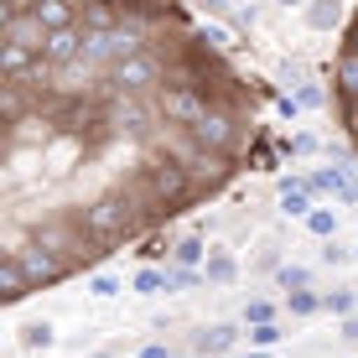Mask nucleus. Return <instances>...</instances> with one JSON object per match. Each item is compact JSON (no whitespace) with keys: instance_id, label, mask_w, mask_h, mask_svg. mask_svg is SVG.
I'll return each instance as SVG.
<instances>
[{"instance_id":"nucleus-1","label":"nucleus","mask_w":358,"mask_h":358,"mask_svg":"<svg viewBox=\"0 0 358 358\" xmlns=\"http://www.w3.org/2000/svg\"><path fill=\"white\" fill-rule=\"evenodd\" d=\"M234 343H239V327L234 322H213V327L192 332V358H229Z\"/></svg>"},{"instance_id":"nucleus-2","label":"nucleus","mask_w":358,"mask_h":358,"mask_svg":"<svg viewBox=\"0 0 358 358\" xmlns=\"http://www.w3.org/2000/svg\"><path fill=\"white\" fill-rule=\"evenodd\" d=\"M78 57H83V27L52 31L47 47H42V63H52V68H68V63H78Z\"/></svg>"},{"instance_id":"nucleus-3","label":"nucleus","mask_w":358,"mask_h":358,"mask_svg":"<svg viewBox=\"0 0 358 358\" xmlns=\"http://www.w3.org/2000/svg\"><path fill=\"white\" fill-rule=\"evenodd\" d=\"M312 192H327V197H338V203H358V182L348 177V166H317Z\"/></svg>"},{"instance_id":"nucleus-4","label":"nucleus","mask_w":358,"mask_h":358,"mask_svg":"<svg viewBox=\"0 0 358 358\" xmlns=\"http://www.w3.org/2000/svg\"><path fill=\"white\" fill-rule=\"evenodd\" d=\"M203 280L208 286H234V280H239V260H234L229 250H213L203 260Z\"/></svg>"},{"instance_id":"nucleus-5","label":"nucleus","mask_w":358,"mask_h":358,"mask_svg":"<svg viewBox=\"0 0 358 358\" xmlns=\"http://www.w3.org/2000/svg\"><path fill=\"white\" fill-rule=\"evenodd\" d=\"M27 296H31V286H27V275H21V265L6 260V270H0V301L16 306V301H27Z\"/></svg>"},{"instance_id":"nucleus-6","label":"nucleus","mask_w":358,"mask_h":358,"mask_svg":"<svg viewBox=\"0 0 358 358\" xmlns=\"http://www.w3.org/2000/svg\"><path fill=\"white\" fill-rule=\"evenodd\" d=\"M332 83H338V99H358V52H343V57H338Z\"/></svg>"},{"instance_id":"nucleus-7","label":"nucleus","mask_w":358,"mask_h":358,"mask_svg":"<svg viewBox=\"0 0 358 358\" xmlns=\"http://www.w3.org/2000/svg\"><path fill=\"white\" fill-rule=\"evenodd\" d=\"M130 291L135 296H162L166 291V265H141L135 280H130Z\"/></svg>"},{"instance_id":"nucleus-8","label":"nucleus","mask_w":358,"mask_h":358,"mask_svg":"<svg viewBox=\"0 0 358 358\" xmlns=\"http://www.w3.org/2000/svg\"><path fill=\"white\" fill-rule=\"evenodd\" d=\"M306 234H312V239H338V208H312V213H306Z\"/></svg>"},{"instance_id":"nucleus-9","label":"nucleus","mask_w":358,"mask_h":358,"mask_svg":"<svg viewBox=\"0 0 358 358\" xmlns=\"http://www.w3.org/2000/svg\"><path fill=\"white\" fill-rule=\"evenodd\" d=\"M208 255H213V250H208L197 234H187V239H177V250H171V265H192V270H197Z\"/></svg>"},{"instance_id":"nucleus-10","label":"nucleus","mask_w":358,"mask_h":358,"mask_svg":"<svg viewBox=\"0 0 358 358\" xmlns=\"http://www.w3.org/2000/svg\"><path fill=\"white\" fill-rule=\"evenodd\" d=\"M322 312H332V317H353V312H358V291H353V286L322 291Z\"/></svg>"},{"instance_id":"nucleus-11","label":"nucleus","mask_w":358,"mask_h":358,"mask_svg":"<svg viewBox=\"0 0 358 358\" xmlns=\"http://www.w3.org/2000/svg\"><path fill=\"white\" fill-rule=\"evenodd\" d=\"M275 286L286 291V296L291 291H312V270H306V265H280L275 270Z\"/></svg>"},{"instance_id":"nucleus-12","label":"nucleus","mask_w":358,"mask_h":358,"mask_svg":"<svg viewBox=\"0 0 358 358\" xmlns=\"http://www.w3.org/2000/svg\"><path fill=\"white\" fill-rule=\"evenodd\" d=\"M83 291H89V296H99V301H109V296H120L125 286H120V275H115V270H94V275L83 280Z\"/></svg>"},{"instance_id":"nucleus-13","label":"nucleus","mask_w":358,"mask_h":358,"mask_svg":"<svg viewBox=\"0 0 358 358\" xmlns=\"http://www.w3.org/2000/svg\"><path fill=\"white\" fill-rule=\"evenodd\" d=\"M21 343L36 348V353H42V348H57V327H52V322H27V327H21Z\"/></svg>"},{"instance_id":"nucleus-14","label":"nucleus","mask_w":358,"mask_h":358,"mask_svg":"<svg viewBox=\"0 0 358 358\" xmlns=\"http://www.w3.org/2000/svg\"><path fill=\"white\" fill-rule=\"evenodd\" d=\"M286 312L291 317H317V312H322V291H291L286 296Z\"/></svg>"},{"instance_id":"nucleus-15","label":"nucleus","mask_w":358,"mask_h":358,"mask_svg":"<svg viewBox=\"0 0 358 358\" xmlns=\"http://www.w3.org/2000/svg\"><path fill=\"white\" fill-rule=\"evenodd\" d=\"M280 338H286V327H280V322H260V327H250V348H260V353H270Z\"/></svg>"},{"instance_id":"nucleus-16","label":"nucleus","mask_w":358,"mask_h":358,"mask_svg":"<svg viewBox=\"0 0 358 358\" xmlns=\"http://www.w3.org/2000/svg\"><path fill=\"white\" fill-rule=\"evenodd\" d=\"M338 16H343V6L338 0H317L312 10H306V21H312L317 31H327V27H338Z\"/></svg>"},{"instance_id":"nucleus-17","label":"nucleus","mask_w":358,"mask_h":358,"mask_svg":"<svg viewBox=\"0 0 358 358\" xmlns=\"http://www.w3.org/2000/svg\"><path fill=\"white\" fill-rule=\"evenodd\" d=\"M260 322H275V301L255 296V301H244V327H260Z\"/></svg>"},{"instance_id":"nucleus-18","label":"nucleus","mask_w":358,"mask_h":358,"mask_svg":"<svg viewBox=\"0 0 358 358\" xmlns=\"http://www.w3.org/2000/svg\"><path fill=\"white\" fill-rule=\"evenodd\" d=\"M322 265H332V270L353 265V244H338V239H327V250H322Z\"/></svg>"},{"instance_id":"nucleus-19","label":"nucleus","mask_w":358,"mask_h":358,"mask_svg":"<svg viewBox=\"0 0 358 358\" xmlns=\"http://www.w3.org/2000/svg\"><path fill=\"white\" fill-rule=\"evenodd\" d=\"M296 104H301V109H322L327 89H322V83H301V89H296Z\"/></svg>"},{"instance_id":"nucleus-20","label":"nucleus","mask_w":358,"mask_h":358,"mask_svg":"<svg viewBox=\"0 0 358 358\" xmlns=\"http://www.w3.org/2000/svg\"><path fill=\"white\" fill-rule=\"evenodd\" d=\"M197 42H208L213 52H224V47H229V31H224V27H203V31H197Z\"/></svg>"},{"instance_id":"nucleus-21","label":"nucleus","mask_w":358,"mask_h":358,"mask_svg":"<svg viewBox=\"0 0 358 358\" xmlns=\"http://www.w3.org/2000/svg\"><path fill=\"white\" fill-rule=\"evenodd\" d=\"M286 151H291V156H312V151H317V135H291Z\"/></svg>"},{"instance_id":"nucleus-22","label":"nucleus","mask_w":358,"mask_h":358,"mask_svg":"<svg viewBox=\"0 0 358 358\" xmlns=\"http://www.w3.org/2000/svg\"><path fill=\"white\" fill-rule=\"evenodd\" d=\"M338 338H343V343H358V317H343V327H338Z\"/></svg>"},{"instance_id":"nucleus-23","label":"nucleus","mask_w":358,"mask_h":358,"mask_svg":"<svg viewBox=\"0 0 358 358\" xmlns=\"http://www.w3.org/2000/svg\"><path fill=\"white\" fill-rule=\"evenodd\" d=\"M141 358H177V353H171L166 343H145V348H141Z\"/></svg>"},{"instance_id":"nucleus-24","label":"nucleus","mask_w":358,"mask_h":358,"mask_svg":"<svg viewBox=\"0 0 358 358\" xmlns=\"http://www.w3.org/2000/svg\"><path fill=\"white\" fill-rule=\"evenodd\" d=\"M197 6H203L208 16H224V10H229V0H197Z\"/></svg>"},{"instance_id":"nucleus-25","label":"nucleus","mask_w":358,"mask_h":358,"mask_svg":"<svg viewBox=\"0 0 358 358\" xmlns=\"http://www.w3.org/2000/svg\"><path fill=\"white\" fill-rule=\"evenodd\" d=\"M229 358H265L260 348H250V353H229Z\"/></svg>"},{"instance_id":"nucleus-26","label":"nucleus","mask_w":358,"mask_h":358,"mask_svg":"<svg viewBox=\"0 0 358 358\" xmlns=\"http://www.w3.org/2000/svg\"><path fill=\"white\" fill-rule=\"evenodd\" d=\"M275 6H301V0H275Z\"/></svg>"},{"instance_id":"nucleus-27","label":"nucleus","mask_w":358,"mask_h":358,"mask_svg":"<svg viewBox=\"0 0 358 358\" xmlns=\"http://www.w3.org/2000/svg\"><path fill=\"white\" fill-rule=\"evenodd\" d=\"M353 260H358V239H353Z\"/></svg>"},{"instance_id":"nucleus-28","label":"nucleus","mask_w":358,"mask_h":358,"mask_svg":"<svg viewBox=\"0 0 358 358\" xmlns=\"http://www.w3.org/2000/svg\"><path fill=\"white\" fill-rule=\"evenodd\" d=\"M265 358H270V353H265Z\"/></svg>"}]
</instances>
